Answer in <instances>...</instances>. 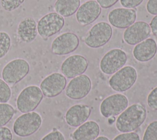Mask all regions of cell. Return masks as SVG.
<instances>
[{"mask_svg":"<svg viewBox=\"0 0 157 140\" xmlns=\"http://www.w3.org/2000/svg\"><path fill=\"white\" fill-rule=\"evenodd\" d=\"M91 114L90 107L83 104H77L71 106L66 112L65 120L72 127H77L85 123Z\"/></svg>","mask_w":157,"mask_h":140,"instance_id":"17","label":"cell"},{"mask_svg":"<svg viewBox=\"0 0 157 140\" xmlns=\"http://www.w3.org/2000/svg\"><path fill=\"white\" fill-rule=\"evenodd\" d=\"M118 1V0H97V2L101 7L107 9L113 6Z\"/></svg>","mask_w":157,"mask_h":140,"instance_id":"33","label":"cell"},{"mask_svg":"<svg viewBox=\"0 0 157 140\" xmlns=\"http://www.w3.org/2000/svg\"><path fill=\"white\" fill-rule=\"evenodd\" d=\"M94 140H109V139L105 136H99V137L96 138Z\"/></svg>","mask_w":157,"mask_h":140,"instance_id":"35","label":"cell"},{"mask_svg":"<svg viewBox=\"0 0 157 140\" xmlns=\"http://www.w3.org/2000/svg\"><path fill=\"white\" fill-rule=\"evenodd\" d=\"M88 66V61L84 56L73 55L67 57L63 62L61 70L65 77L71 79L84 73Z\"/></svg>","mask_w":157,"mask_h":140,"instance_id":"13","label":"cell"},{"mask_svg":"<svg viewBox=\"0 0 157 140\" xmlns=\"http://www.w3.org/2000/svg\"><path fill=\"white\" fill-rule=\"evenodd\" d=\"M113 140H140L139 136L134 132L123 133L118 134Z\"/></svg>","mask_w":157,"mask_h":140,"instance_id":"29","label":"cell"},{"mask_svg":"<svg viewBox=\"0 0 157 140\" xmlns=\"http://www.w3.org/2000/svg\"><path fill=\"white\" fill-rule=\"evenodd\" d=\"M128 106L127 97L123 94L116 93L105 98L100 104L99 110L103 117L109 118L121 114Z\"/></svg>","mask_w":157,"mask_h":140,"instance_id":"9","label":"cell"},{"mask_svg":"<svg viewBox=\"0 0 157 140\" xmlns=\"http://www.w3.org/2000/svg\"><path fill=\"white\" fill-rule=\"evenodd\" d=\"M28 62L22 58H17L7 63L2 71L3 80L9 84H15L21 81L29 71Z\"/></svg>","mask_w":157,"mask_h":140,"instance_id":"5","label":"cell"},{"mask_svg":"<svg viewBox=\"0 0 157 140\" xmlns=\"http://www.w3.org/2000/svg\"><path fill=\"white\" fill-rule=\"evenodd\" d=\"M142 140H157V120L151 122L147 126Z\"/></svg>","mask_w":157,"mask_h":140,"instance_id":"24","label":"cell"},{"mask_svg":"<svg viewBox=\"0 0 157 140\" xmlns=\"http://www.w3.org/2000/svg\"><path fill=\"white\" fill-rule=\"evenodd\" d=\"M11 89L9 85L0 79V103H6L10 98Z\"/></svg>","mask_w":157,"mask_h":140,"instance_id":"25","label":"cell"},{"mask_svg":"<svg viewBox=\"0 0 157 140\" xmlns=\"http://www.w3.org/2000/svg\"><path fill=\"white\" fill-rule=\"evenodd\" d=\"M43 99V94L40 88L37 85H29L21 90L18 95L16 105L22 113L34 111Z\"/></svg>","mask_w":157,"mask_h":140,"instance_id":"3","label":"cell"},{"mask_svg":"<svg viewBox=\"0 0 157 140\" xmlns=\"http://www.w3.org/2000/svg\"><path fill=\"white\" fill-rule=\"evenodd\" d=\"M147 104L151 109L157 111V87L153 89L148 94Z\"/></svg>","mask_w":157,"mask_h":140,"instance_id":"27","label":"cell"},{"mask_svg":"<svg viewBox=\"0 0 157 140\" xmlns=\"http://www.w3.org/2000/svg\"><path fill=\"white\" fill-rule=\"evenodd\" d=\"M64 25L63 17L56 12H50L39 20L37 24V33L42 39H46L60 31Z\"/></svg>","mask_w":157,"mask_h":140,"instance_id":"7","label":"cell"},{"mask_svg":"<svg viewBox=\"0 0 157 140\" xmlns=\"http://www.w3.org/2000/svg\"><path fill=\"white\" fill-rule=\"evenodd\" d=\"M144 0H120V3L124 8H134L140 5Z\"/></svg>","mask_w":157,"mask_h":140,"instance_id":"31","label":"cell"},{"mask_svg":"<svg viewBox=\"0 0 157 140\" xmlns=\"http://www.w3.org/2000/svg\"><path fill=\"white\" fill-rule=\"evenodd\" d=\"M41 140H65V138L61 132L56 130L46 134Z\"/></svg>","mask_w":157,"mask_h":140,"instance_id":"28","label":"cell"},{"mask_svg":"<svg viewBox=\"0 0 157 140\" xmlns=\"http://www.w3.org/2000/svg\"><path fill=\"white\" fill-rule=\"evenodd\" d=\"M126 61L125 52L120 49H113L107 52L101 60L100 69L105 74H112L123 68Z\"/></svg>","mask_w":157,"mask_h":140,"instance_id":"8","label":"cell"},{"mask_svg":"<svg viewBox=\"0 0 157 140\" xmlns=\"http://www.w3.org/2000/svg\"><path fill=\"white\" fill-rule=\"evenodd\" d=\"M42 122V117L37 112L24 113L15 120L13 130L18 136L27 137L36 133L40 128Z\"/></svg>","mask_w":157,"mask_h":140,"instance_id":"2","label":"cell"},{"mask_svg":"<svg viewBox=\"0 0 157 140\" xmlns=\"http://www.w3.org/2000/svg\"><path fill=\"white\" fill-rule=\"evenodd\" d=\"M79 44L78 36L71 32H66L57 36L52 42L51 50L57 55H64L75 50Z\"/></svg>","mask_w":157,"mask_h":140,"instance_id":"10","label":"cell"},{"mask_svg":"<svg viewBox=\"0 0 157 140\" xmlns=\"http://www.w3.org/2000/svg\"><path fill=\"white\" fill-rule=\"evenodd\" d=\"M101 8L96 1L91 0L82 4L76 13L77 21L81 25H88L94 21L99 16Z\"/></svg>","mask_w":157,"mask_h":140,"instance_id":"16","label":"cell"},{"mask_svg":"<svg viewBox=\"0 0 157 140\" xmlns=\"http://www.w3.org/2000/svg\"><path fill=\"white\" fill-rule=\"evenodd\" d=\"M66 79L63 74L54 72L44 78L40 83V88L43 95L53 98L62 93L66 88Z\"/></svg>","mask_w":157,"mask_h":140,"instance_id":"12","label":"cell"},{"mask_svg":"<svg viewBox=\"0 0 157 140\" xmlns=\"http://www.w3.org/2000/svg\"><path fill=\"white\" fill-rule=\"evenodd\" d=\"M137 78L136 69L131 66H126L117 71L109 81L110 87L115 91L123 92L131 88Z\"/></svg>","mask_w":157,"mask_h":140,"instance_id":"4","label":"cell"},{"mask_svg":"<svg viewBox=\"0 0 157 140\" xmlns=\"http://www.w3.org/2000/svg\"><path fill=\"white\" fill-rule=\"evenodd\" d=\"M11 45V38L5 31H0V59L9 52Z\"/></svg>","mask_w":157,"mask_h":140,"instance_id":"23","label":"cell"},{"mask_svg":"<svg viewBox=\"0 0 157 140\" xmlns=\"http://www.w3.org/2000/svg\"><path fill=\"white\" fill-rule=\"evenodd\" d=\"M0 140H12V133L9 128L0 127Z\"/></svg>","mask_w":157,"mask_h":140,"instance_id":"30","label":"cell"},{"mask_svg":"<svg viewBox=\"0 0 157 140\" xmlns=\"http://www.w3.org/2000/svg\"><path fill=\"white\" fill-rule=\"evenodd\" d=\"M112 35V28L104 21L95 24L88 32L85 43L91 48H99L107 44Z\"/></svg>","mask_w":157,"mask_h":140,"instance_id":"6","label":"cell"},{"mask_svg":"<svg viewBox=\"0 0 157 140\" xmlns=\"http://www.w3.org/2000/svg\"><path fill=\"white\" fill-rule=\"evenodd\" d=\"M150 27L153 34L157 37V15L151 19L150 23Z\"/></svg>","mask_w":157,"mask_h":140,"instance_id":"34","label":"cell"},{"mask_svg":"<svg viewBox=\"0 0 157 140\" xmlns=\"http://www.w3.org/2000/svg\"><path fill=\"white\" fill-rule=\"evenodd\" d=\"M147 117L146 108L136 103L124 110L116 120V128L121 133L132 132L139 128Z\"/></svg>","mask_w":157,"mask_h":140,"instance_id":"1","label":"cell"},{"mask_svg":"<svg viewBox=\"0 0 157 140\" xmlns=\"http://www.w3.org/2000/svg\"><path fill=\"white\" fill-rule=\"evenodd\" d=\"M80 0H56L54 9L56 12L62 17L72 15L80 6Z\"/></svg>","mask_w":157,"mask_h":140,"instance_id":"21","label":"cell"},{"mask_svg":"<svg viewBox=\"0 0 157 140\" xmlns=\"http://www.w3.org/2000/svg\"><path fill=\"white\" fill-rule=\"evenodd\" d=\"M91 89L90 78L85 74H81L71 79L66 87L65 94L71 99H81L87 96Z\"/></svg>","mask_w":157,"mask_h":140,"instance_id":"11","label":"cell"},{"mask_svg":"<svg viewBox=\"0 0 157 140\" xmlns=\"http://www.w3.org/2000/svg\"><path fill=\"white\" fill-rule=\"evenodd\" d=\"M157 52V44L152 38L146 39L137 44L134 48L132 53L136 60L145 62L151 60Z\"/></svg>","mask_w":157,"mask_h":140,"instance_id":"18","label":"cell"},{"mask_svg":"<svg viewBox=\"0 0 157 140\" xmlns=\"http://www.w3.org/2000/svg\"><path fill=\"white\" fill-rule=\"evenodd\" d=\"M36 20L30 17L23 18L17 27V35L20 39L25 43L33 42L37 37V28Z\"/></svg>","mask_w":157,"mask_h":140,"instance_id":"19","label":"cell"},{"mask_svg":"<svg viewBox=\"0 0 157 140\" xmlns=\"http://www.w3.org/2000/svg\"><path fill=\"white\" fill-rule=\"evenodd\" d=\"M109 23L115 28L124 29L133 24L136 20V12L128 8H117L108 15Z\"/></svg>","mask_w":157,"mask_h":140,"instance_id":"15","label":"cell"},{"mask_svg":"<svg viewBox=\"0 0 157 140\" xmlns=\"http://www.w3.org/2000/svg\"><path fill=\"white\" fill-rule=\"evenodd\" d=\"M151 33L150 25L142 21L134 23L128 27L124 33L123 39L129 45H135L147 39Z\"/></svg>","mask_w":157,"mask_h":140,"instance_id":"14","label":"cell"},{"mask_svg":"<svg viewBox=\"0 0 157 140\" xmlns=\"http://www.w3.org/2000/svg\"><path fill=\"white\" fill-rule=\"evenodd\" d=\"M147 10L151 15H157V0H148L147 6Z\"/></svg>","mask_w":157,"mask_h":140,"instance_id":"32","label":"cell"},{"mask_svg":"<svg viewBox=\"0 0 157 140\" xmlns=\"http://www.w3.org/2000/svg\"><path fill=\"white\" fill-rule=\"evenodd\" d=\"M25 0H1V7L6 11H13L19 7Z\"/></svg>","mask_w":157,"mask_h":140,"instance_id":"26","label":"cell"},{"mask_svg":"<svg viewBox=\"0 0 157 140\" xmlns=\"http://www.w3.org/2000/svg\"><path fill=\"white\" fill-rule=\"evenodd\" d=\"M15 110L10 104L0 103V127L6 125L13 117Z\"/></svg>","mask_w":157,"mask_h":140,"instance_id":"22","label":"cell"},{"mask_svg":"<svg viewBox=\"0 0 157 140\" xmlns=\"http://www.w3.org/2000/svg\"><path fill=\"white\" fill-rule=\"evenodd\" d=\"M100 132L99 125L94 121H87L80 125L72 133L73 140H94Z\"/></svg>","mask_w":157,"mask_h":140,"instance_id":"20","label":"cell"}]
</instances>
